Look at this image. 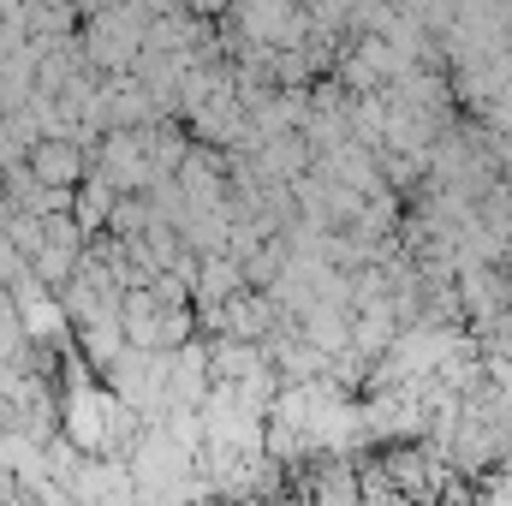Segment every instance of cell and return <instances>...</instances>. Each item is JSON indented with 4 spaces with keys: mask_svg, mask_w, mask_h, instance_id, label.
<instances>
[{
    "mask_svg": "<svg viewBox=\"0 0 512 506\" xmlns=\"http://www.w3.org/2000/svg\"><path fill=\"white\" fill-rule=\"evenodd\" d=\"M30 161H36V173H42L48 185H66V179L78 173V155H72L66 143H36V155H30Z\"/></svg>",
    "mask_w": 512,
    "mask_h": 506,
    "instance_id": "1",
    "label": "cell"
}]
</instances>
